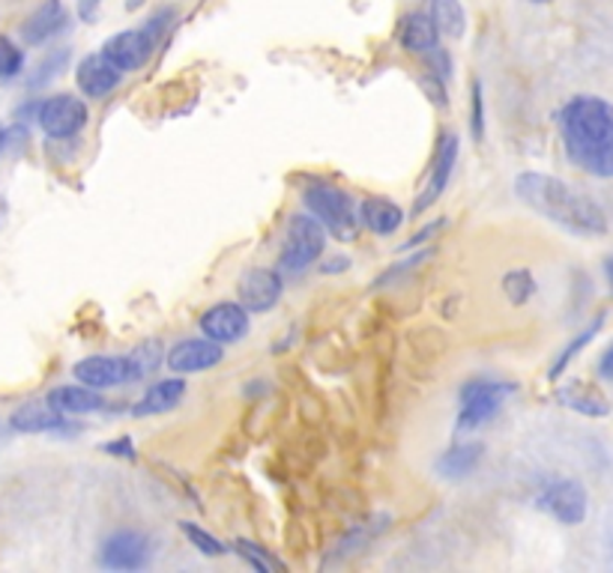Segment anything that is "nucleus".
Segmentation results:
<instances>
[{"label":"nucleus","mask_w":613,"mask_h":573,"mask_svg":"<svg viewBox=\"0 0 613 573\" xmlns=\"http://www.w3.org/2000/svg\"><path fill=\"white\" fill-rule=\"evenodd\" d=\"M12 430H22V433H48V430H66L69 428V421H66L64 412H57V409L45 400V404H24L12 412L10 418Z\"/></svg>","instance_id":"412c9836"},{"label":"nucleus","mask_w":613,"mask_h":573,"mask_svg":"<svg viewBox=\"0 0 613 573\" xmlns=\"http://www.w3.org/2000/svg\"><path fill=\"white\" fill-rule=\"evenodd\" d=\"M252 329L249 311L237 302H219L201 313V332L216 344H237Z\"/></svg>","instance_id":"9d476101"},{"label":"nucleus","mask_w":613,"mask_h":573,"mask_svg":"<svg viewBox=\"0 0 613 573\" xmlns=\"http://www.w3.org/2000/svg\"><path fill=\"white\" fill-rule=\"evenodd\" d=\"M66 27H69V12L64 10V3L43 0V7L22 24V40L24 45H43V42L54 40L57 33H64Z\"/></svg>","instance_id":"dca6fc26"},{"label":"nucleus","mask_w":613,"mask_h":573,"mask_svg":"<svg viewBox=\"0 0 613 573\" xmlns=\"http://www.w3.org/2000/svg\"><path fill=\"white\" fill-rule=\"evenodd\" d=\"M431 21L446 40H461L467 33V12L461 0H431Z\"/></svg>","instance_id":"b1692460"},{"label":"nucleus","mask_w":613,"mask_h":573,"mask_svg":"<svg viewBox=\"0 0 613 573\" xmlns=\"http://www.w3.org/2000/svg\"><path fill=\"white\" fill-rule=\"evenodd\" d=\"M183 397H186V379H180V376L160 379V383H153V386L144 392V397H141V400L135 404V409H132V416L135 418L160 416V412H168V409L177 407Z\"/></svg>","instance_id":"6ab92c4d"},{"label":"nucleus","mask_w":613,"mask_h":573,"mask_svg":"<svg viewBox=\"0 0 613 573\" xmlns=\"http://www.w3.org/2000/svg\"><path fill=\"white\" fill-rule=\"evenodd\" d=\"M36 123L43 125V132L54 141H66V137L78 135L87 125V104L78 96L61 93L48 96L40 108H36Z\"/></svg>","instance_id":"423d86ee"},{"label":"nucleus","mask_w":613,"mask_h":573,"mask_svg":"<svg viewBox=\"0 0 613 573\" xmlns=\"http://www.w3.org/2000/svg\"><path fill=\"white\" fill-rule=\"evenodd\" d=\"M444 224H446V221H434V224H428V228H425V230H419V233H416V236H413L411 242H404L402 251L413 249V245H423L425 240H431V236H434V233H437V230H444Z\"/></svg>","instance_id":"c9c22d12"},{"label":"nucleus","mask_w":613,"mask_h":573,"mask_svg":"<svg viewBox=\"0 0 613 573\" xmlns=\"http://www.w3.org/2000/svg\"><path fill=\"white\" fill-rule=\"evenodd\" d=\"M69 57H73V52H69V48H54V52L45 54L43 63L36 66V73L28 78V90H40V87H48V84H52L57 75L64 73L66 63H69Z\"/></svg>","instance_id":"a878e982"},{"label":"nucleus","mask_w":613,"mask_h":573,"mask_svg":"<svg viewBox=\"0 0 613 573\" xmlns=\"http://www.w3.org/2000/svg\"><path fill=\"white\" fill-rule=\"evenodd\" d=\"M123 81V73L117 69L114 63H108L99 54H90L85 60L78 63V69H75V84H78V90L90 99H106L111 90H117Z\"/></svg>","instance_id":"2eb2a0df"},{"label":"nucleus","mask_w":613,"mask_h":573,"mask_svg":"<svg viewBox=\"0 0 613 573\" xmlns=\"http://www.w3.org/2000/svg\"><path fill=\"white\" fill-rule=\"evenodd\" d=\"M324 249H327V228L311 212H294L287 219L285 245H282L278 263L285 272H303L318 261Z\"/></svg>","instance_id":"39448f33"},{"label":"nucleus","mask_w":613,"mask_h":573,"mask_svg":"<svg viewBox=\"0 0 613 573\" xmlns=\"http://www.w3.org/2000/svg\"><path fill=\"white\" fill-rule=\"evenodd\" d=\"M557 400L571 412H581L587 418H604L611 412V400L599 388L590 386V383H581V379L557 388Z\"/></svg>","instance_id":"a211bd4d"},{"label":"nucleus","mask_w":613,"mask_h":573,"mask_svg":"<svg viewBox=\"0 0 613 573\" xmlns=\"http://www.w3.org/2000/svg\"><path fill=\"white\" fill-rule=\"evenodd\" d=\"M587 505H590L587 491H583L581 481L574 478L550 481L539 496L541 511H548L562 526H581L587 520Z\"/></svg>","instance_id":"0eeeda50"},{"label":"nucleus","mask_w":613,"mask_h":573,"mask_svg":"<svg viewBox=\"0 0 613 573\" xmlns=\"http://www.w3.org/2000/svg\"><path fill=\"white\" fill-rule=\"evenodd\" d=\"M515 195L521 203H527L541 219L554 221L557 228L569 230L574 236H604L607 233V216L592 198L581 195L578 188L562 183L560 177L527 170L515 179Z\"/></svg>","instance_id":"f03ea898"},{"label":"nucleus","mask_w":613,"mask_h":573,"mask_svg":"<svg viewBox=\"0 0 613 573\" xmlns=\"http://www.w3.org/2000/svg\"><path fill=\"white\" fill-rule=\"evenodd\" d=\"M455 162H458V135H455V132H446V135H440V144H437V153H434L431 179H428V186H425V191L419 195V200H416V207H413L416 216H423L425 209L434 207V203L440 200V195L449 188Z\"/></svg>","instance_id":"4468645a"},{"label":"nucleus","mask_w":613,"mask_h":573,"mask_svg":"<svg viewBox=\"0 0 613 573\" xmlns=\"http://www.w3.org/2000/svg\"><path fill=\"white\" fill-rule=\"evenodd\" d=\"M160 42L153 40L144 27H135V31H120L114 33L111 40H106L102 45V57L108 63H114L120 73H138L144 69L156 52Z\"/></svg>","instance_id":"6e6552de"},{"label":"nucleus","mask_w":613,"mask_h":573,"mask_svg":"<svg viewBox=\"0 0 613 573\" xmlns=\"http://www.w3.org/2000/svg\"><path fill=\"white\" fill-rule=\"evenodd\" d=\"M180 532L186 535L191 541V547L198 550V553L204 555H212V559H219V555H225V547L219 543V538H212L207 529H201V526H195V522H180Z\"/></svg>","instance_id":"c85d7f7f"},{"label":"nucleus","mask_w":613,"mask_h":573,"mask_svg":"<svg viewBox=\"0 0 613 573\" xmlns=\"http://www.w3.org/2000/svg\"><path fill=\"white\" fill-rule=\"evenodd\" d=\"M602 326H604V313H599V317H595V320H592V323L587 326L581 334H574V338H571L569 346H566V350L557 355V362H554V367H550V379H560L562 371H566V367L574 362V355L583 353V350H587V346L595 341V334L602 332Z\"/></svg>","instance_id":"393cba45"},{"label":"nucleus","mask_w":613,"mask_h":573,"mask_svg":"<svg viewBox=\"0 0 613 573\" xmlns=\"http://www.w3.org/2000/svg\"><path fill=\"white\" fill-rule=\"evenodd\" d=\"M237 553L243 555L245 562L252 564V568H254V571H258V573H270V571H273V564L266 562L264 553H261V550H258L254 543H249V541H237Z\"/></svg>","instance_id":"473e14b6"},{"label":"nucleus","mask_w":613,"mask_h":573,"mask_svg":"<svg viewBox=\"0 0 613 573\" xmlns=\"http://www.w3.org/2000/svg\"><path fill=\"white\" fill-rule=\"evenodd\" d=\"M604 275H607V282H611V287H613V257L604 261Z\"/></svg>","instance_id":"ea45409f"},{"label":"nucleus","mask_w":613,"mask_h":573,"mask_svg":"<svg viewBox=\"0 0 613 573\" xmlns=\"http://www.w3.org/2000/svg\"><path fill=\"white\" fill-rule=\"evenodd\" d=\"M73 376L81 386L96 388V392L135 383L129 355H87L81 362H75Z\"/></svg>","instance_id":"1a4fd4ad"},{"label":"nucleus","mask_w":613,"mask_h":573,"mask_svg":"<svg viewBox=\"0 0 613 573\" xmlns=\"http://www.w3.org/2000/svg\"><path fill=\"white\" fill-rule=\"evenodd\" d=\"M599 374H602V379H613V344L611 350L602 355V362H599Z\"/></svg>","instance_id":"4c0bfd02"},{"label":"nucleus","mask_w":613,"mask_h":573,"mask_svg":"<svg viewBox=\"0 0 613 573\" xmlns=\"http://www.w3.org/2000/svg\"><path fill=\"white\" fill-rule=\"evenodd\" d=\"M341 269H348V257H336L332 266H324V272H341Z\"/></svg>","instance_id":"58836bf2"},{"label":"nucleus","mask_w":613,"mask_h":573,"mask_svg":"<svg viewBox=\"0 0 613 573\" xmlns=\"http://www.w3.org/2000/svg\"><path fill=\"white\" fill-rule=\"evenodd\" d=\"M571 165L592 177L613 179V104L602 96H571L557 114Z\"/></svg>","instance_id":"f257e3e1"},{"label":"nucleus","mask_w":613,"mask_h":573,"mask_svg":"<svg viewBox=\"0 0 613 573\" xmlns=\"http://www.w3.org/2000/svg\"><path fill=\"white\" fill-rule=\"evenodd\" d=\"M404 221V212L392 200L386 198H369L362 200L360 207V224L371 230V233H377V236H392L395 230L402 228Z\"/></svg>","instance_id":"5701e85b"},{"label":"nucleus","mask_w":613,"mask_h":573,"mask_svg":"<svg viewBox=\"0 0 613 573\" xmlns=\"http://www.w3.org/2000/svg\"><path fill=\"white\" fill-rule=\"evenodd\" d=\"M515 392H518L515 383L470 379V383L461 388V409H458L455 430H458V433H470V430H479L482 425H488V421L503 409L506 397H512Z\"/></svg>","instance_id":"20e7f679"},{"label":"nucleus","mask_w":613,"mask_h":573,"mask_svg":"<svg viewBox=\"0 0 613 573\" xmlns=\"http://www.w3.org/2000/svg\"><path fill=\"white\" fill-rule=\"evenodd\" d=\"M99 562L108 571H141L150 562V541L141 532H114L102 543Z\"/></svg>","instance_id":"9b49d317"},{"label":"nucleus","mask_w":613,"mask_h":573,"mask_svg":"<svg viewBox=\"0 0 613 573\" xmlns=\"http://www.w3.org/2000/svg\"><path fill=\"white\" fill-rule=\"evenodd\" d=\"M0 153H3V125H0Z\"/></svg>","instance_id":"a19ab883"},{"label":"nucleus","mask_w":613,"mask_h":573,"mask_svg":"<svg viewBox=\"0 0 613 573\" xmlns=\"http://www.w3.org/2000/svg\"><path fill=\"white\" fill-rule=\"evenodd\" d=\"M102 451H106V454H117V458H135V445H132V439H114V442H106V445H102Z\"/></svg>","instance_id":"f704fd0d"},{"label":"nucleus","mask_w":613,"mask_h":573,"mask_svg":"<svg viewBox=\"0 0 613 573\" xmlns=\"http://www.w3.org/2000/svg\"><path fill=\"white\" fill-rule=\"evenodd\" d=\"M278 299H282V275L275 269L258 266L240 278V305L249 313L273 311Z\"/></svg>","instance_id":"f8f14e48"},{"label":"nucleus","mask_w":613,"mask_h":573,"mask_svg":"<svg viewBox=\"0 0 613 573\" xmlns=\"http://www.w3.org/2000/svg\"><path fill=\"white\" fill-rule=\"evenodd\" d=\"M225 359L222 344H216L210 338H189L180 344L171 346V353L165 355V362L174 374H201L210 371Z\"/></svg>","instance_id":"ddd939ff"},{"label":"nucleus","mask_w":613,"mask_h":573,"mask_svg":"<svg viewBox=\"0 0 613 573\" xmlns=\"http://www.w3.org/2000/svg\"><path fill=\"white\" fill-rule=\"evenodd\" d=\"M24 69V52L10 40L0 36V81H10Z\"/></svg>","instance_id":"c756f323"},{"label":"nucleus","mask_w":613,"mask_h":573,"mask_svg":"<svg viewBox=\"0 0 613 573\" xmlns=\"http://www.w3.org/2000/svg\"><path fill=\"white\" fill-rule=\"evenodd\" d=\"M162 359H165V346H162V341H156V338L138 344L135 350H132V355H129L135 379H144V376L153 374V371L162 365Z\"/></svg>","instance_id":"bb28decb"},{"label":"nucleus","mask_w":613,"mask_h":573,"mask_svg":"<svg viewBox=\"0 0 613 573\" xmlns=\"http://www.w3.org/2000/svg\"><path fill=\"white\" fill-rule=\"evenodd\" d=\"M398 42L407 54H431L437 45H440V33L434 27L431 15L425 12H407L398 24Z\"/></svg>","instance_id":"f3484780"},{"label":"nucleus","mask_w":613,"mask_h":573,"mask_svg":"<svg viewBox=\"0 0 613 573\" xmlns=\"http://www.w3.org/2000/svg\"><path fill=\"white\" fill-rule=\"evenodd\" d=\"M303 203L327 228L332 240H357V233H360V209H357V203H353L348 191L320 183V186H308L303 191Z\"/></svg>","instance_id":"7ed1b4c3"},{"label":"nucleus","mask_w":613,"mask_h":573,"mask_svg":"<svg viewBox=\"0 0 613 573\" xmlns=\"http://www.w3.org/2000/svg\"><path fill=\"white\" fill-rule=\"evenodd\" d=\"M470 135L482 141L485 137V96H482V81H473L470 87Z\"/></svg>","instance_id":"7c9ffc66"},{"label":"nucleus","mask_w":613,"mask_h":573,"mask_svg":"<svg viewBox=\"0 0 613 573\" xmlns=\"http://www.w3.org/2000/svg\"><path fill=\"white\" fill-rule=\"evenodd\" d=\"M529 3H550V0H529Z\"/></svg>","instance_id":"79ce46f5"},{"label":"nucleus","mask_w":613,"mask_h":573,"mask_svg":"<svg viewBox=\"0 0 613 573\" xmlns=\"http://www.w3.org/2000/svg\"><path fill=\"white\" fill-rule=\"evenodd\" d=\"M503 290H506L508 302L524 305L536 293V282H533V275L527 269L508 272L506 278H503Z\"/></svg>","instance_id":"cd10ccee"},{"label":"nucleus","mask_w":613,"mask_h":573,"mask_svg":"<svg viewBox=\"0 0 613 573\" xmlns=\"http://www.w3.org/2000/svg\"><path fill=\"white\" fill-rule=\"evenodd\" d=\"M425 60H428V73L437 75V78H449L452 75V57H449V52H444L440 45L434 48L431 54H425Z\"/></svg>","instance_id":"2f4dec72"},{"label":"nucleus","mask_w":613,"mask_h":573,"mask_svg":"<svg viewBox=\"0 0 613 573\" xmlns=\"http://www.w3.org/2000/svg\"><path fill=\"white\" fill-rule=\"evenodd\" d=\"M99 7H102V0H78V19L94 21L99 15Z\"/></svg>","instance_id":"e433bc0d"},{"label":"nucleus","mask_w":613,"mask_h":573,"mask_svg":"<svg viewBox=\"0 0 613 573\" xmlns=\"http://www.w3.org/2000/svg\"><path fill=\"white\" fill-rule=\"evenodd\" d=\"M45 400H48L57 412H64V416H87V412H99V409H106V397L99 395L96 388H87V386L54 388V392H48Z\"/></svg>","instance_id":"4be33fe9"},{"label":"nucleus","mask_w":613,"mask_h":573,"mask_svg":"<svg viewBox=\"0 0 613 573\" xmlns=\"http://www.w3.org/2000/svg\"><path fill=\"white\" fill-rule=\"evenodd\" d=\"M423 87L425 90H428V93H431V102L434 104H440V108H444L446 104V90H444V78H437V75H425L423 78Z\"/></svg>","instance_id":"72a5a7b5"},{"label":"nucleus","mask_w":613,"mask_h":573,"mask_svg":"<svg viewBox=\"0 0 613 573\" xmlns=\"http://www.w3.org/2000/svg\"><path fill=\"white\" fill-rule=\"evenodd\" d=\"M482 454H485L482 442H458V445H452L446 454L437 458L434 470L444 481H461L477 472V466L482 463Z\"/></svg>","instance_id":"aec40b11"}]
</instances>
